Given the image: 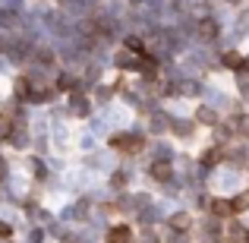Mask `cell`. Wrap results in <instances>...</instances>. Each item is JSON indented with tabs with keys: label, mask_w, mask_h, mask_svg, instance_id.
<instances>
[{
	"label": "cell",
	"mask_w": 249,
	"mask_h": 243,
	"mask_svg": "<svg viewBox=\"0 0 249 243\" xmlns=\"http://www.w3.org/2000/svg\"><path fill=\"white\" fill-rule=\"evenodd\" d=\"M110 146L114 149H120V152H142V139L139 136H133V133H120V136H114V139H110Z\"/></svg>",
	"instance_id": "cell-1"
},
{
	"label": "cell",
	"mask_w": 249,
	"mask_h": 243,
	"mask_svg": "<svg viewBox=\"0 0 249 243\" xmlns=\"http://www.w3.org/2000/svg\"><path fill=\"white\" fill-rule=\"evenodd\" d=\"M148 174L155 177V180H161V183H167L170 177H174V168H170L167 161H155L152 168H148Z\"/></svg>",
	"instance_id": "cell-2"
},
{
	"label": "cell",
	"mask_w": 249,
	"mask_h": 243,
	"mask_svg": "<svg viewBox=\"0 0 249 243\" xmlns=\"http://www.w3.org/2000/svg\"><path fill=\"white\" fill-rule=\"evenodd\" d=\"M212 215L214 218H233V206L227 199H214L212 202Z\"/></svg>",
	"instance_id": "cell-3"
},
{
	"label": "cell",
	"mask_w": 249,
	"mask_h": 243,
	"mask_svg": "<svg viewBox=\"0 0 249 243\" xmlns=\"http://www.w3.org/2000/svg\"><path fill=\"white\" fill-rule=\"evenodd\" d=\"M107 243H133V234H129V227H123V224H117L114 231L107 234Z\"/></svg>",
	"instance_id": "cell-4"
},
{
	"label": "cell",
	"mask_w": 249,
	"mask_h": 243,
	"mask_svg": "<svg viewBox=\"0 0 249 243\" xmlns=\"http://www.w3.org/2000/svg\"><path fill=\"white\" fill-rule=\"evenodd\" d=\"M199 35L205 38V41H214V35H218V25H214L212 19H202V22H199Z\"/></svg>",
	"instance_id": "cell-5"
},
{
	"label": "cell",
	"mask_w": 249,
	"mask_h": 243,
	"mask_svg": "<svg viewBox=\"0 0 249 243\" xmlns=\"http://www.w3.org/2000/svg\"><path fill=\"white\" fill-rule=\"evenodd\" d=\"M196 120L205 123V127H214V123H218V114H214L212 108H199V111H196Z\"/></svg>",
	"instance_id": "cell-6"
},
{
	"label": "cell",
	"mask_w": 249,
	"mask_h": 243,
	"mask_svg": "<svg viewBox=\"0 0 249 243\" xmlns=\"http://www.w3.org/2000/svg\"><path fill=\"white\" fill-rule=\"evenodd\" d=\"M224 67H227V70H237V73H243V57H240L237 51H231V54H224Z\"/></svg>",
	"instance_id": "cell-7"
},
{
	"label": "cell",
	"mask_w": 249,
	"mask_h": 243,
	"mask_svg": "<svg viewBox=\"0 0 249 243\" xmlns=\"http://www.w3.org/2000/svg\"><path fill=\"white\" fill-rule=\"evenodd\" d=\"M117 67L120 70H139V60L133 54H117Z\"/></svg>",
	"instance_id": "cell-8"
},
{
	"label": "cell",
	"mask_w": 249,
	"mask_h": 243,
	"mask_svg": "<svg viewBox=\"0 0 249 243\" xmlns=\"http://www.w3.org/2000/svg\"><path fill=\"white\" fill-rule=\"evenodd\" d=\"M170 227H174V231H177V227H180V231H186V227H189V215L186 212H177L174 218H170Z\"/></svg>",
	"instance_id": "cell-9"
},
{
	"label": "cell",
	"mask_w": 249,
	"mask_h": 243,
	"mask_svg": "<svg viewBox=\"0 0 249 243\" xmlns=\"http://www.w3.org/2000/svg\"><path fill=\"white\" fill-rule=\"evenodd\" d=\"M231 206H233V215H240V212H246V208H249V193H243V196H237V199H233V202H231Z\"/></svg>",
	"instance_id": "cell-10"
},
{
	"label": "cell",
	"mask_w": 249,
	"mask_h": 243,
	"mask_svg": "<svg viewBox=\"0 0 249 243\" xmlns=\"http://www.w3.org/2000/svg\"><path fill=\"white\" fill-rule=\"evenodd\" d=\"M16 98H32V85H29V79H16Z\"/></svg>",
	"instance_id": "cell-11"
},
{
	"label": "cell",
	"mask_w": 249,
	"mask_h": 243,
	"mask_svg": "<svg viewBox=\"0 0 249 243\" xmlns=\"http://www.w3.org/2000/svg\"><path fill=\"white\" fill-rule=\"evenodd\" d=\"M10 133H13V127H10V120L3 117V120H0V139H6Z\"/></svg>",
	"instance_id": "cell-12"
},
{
	"label": "cell",
	"mask_w": 249,
	"mask_h": 243,
	"mask_svg": "<svg viewBox=\"0 0 249 243\" xmlns=\"http://www.w3.org/2000/svg\"><path fill=\"white\" fill-rule=\"evenodd\" d=\"M129 51H136V54H142V41H139V38H129Z\"/></svg>",
	"instance_id": "cell-13"
},
{
	"label": "cell",
	"mask_w": 249,
	"mask_h": 243,
	"mask_svg": "<svg viewBox=\"0 0 249 243\" xmlns=\"http://www.w3.org/2000/svg\"><path fill=\"white\" fill-rule=\"evenodd\" d=\"M57 85H60L63 92H70V85H73V79H70V76H60V82H57Z\"/></svg>",
	"instance_id": "cell-14"
},
{
	"label": "cell",
	"mask_w": 249,
	"mask_h": 243,
	"mask_svg": "<svg viewBox=\"0 0 249 243\" xmlns=\"http://www.w3.org/2000/svg\"><path fill=\"white\" fill-rule=\"evenodd\" d=\"M240 133L249 136V117H243V120H240Z\"/></svg>",
	"instance_id": "cell-15"
},
{
	"label": "cell",
	"mask_w": 249,
	"mask_h": 243,
	"mask_svg": "<svg viewBox=\"0 0 249 243\" xmlns=\"http://www.w3.org/2000/svg\"><path fill=\"white\" fill-rule=\"evenodd\" d=\"M110 183H114V187H123V183H126V177H123V174H114V180H110Z\"/></svg>",
	"instance_id": "cell-16"
},
{
	"label": "cell",
	"mask_w": 249,
	"mask_h": 243,
	"mask_svg": "<svg viewBox=\"0 0 249 243\" xmlns=\"http://www.w3.org/2000/svg\"><path fill=\"white\" fill-rule=\"evenodd\" d=\"M10 234H13L10 224H3V221H0V237H10Z\"/></svg>",
	"instance_id": "cell-17"
},
{
	"label": "cell",
	"mask_w": 249,
	"mask_h": 243,
	"mask_svg": "<svg viewBox=\"0 0 249 243\" xmlns=\"http://www.w3.org/2000/svg\"><path fill=\"white\" fill-rule=\"evenodd\" d=\"M3 174H6V161L0 158V180H3Z\"/></svg>",
	"instance_id": "cell-18"
},
{
	"label": "cell",
	"mask_w": 249,
	"mask_h": 243,
	"mask_svg": "<svg viewBox=\"0 0 249 243\" xmlns=\"http://www.w3.org/2000/svg\"><path fill=\"white\" fill-rule=\"evenodd\" d=\"M63 243H73V237H67V240H63Z\"/></svg>",
	"instance_id": "cell-19"
}]
</instances>
